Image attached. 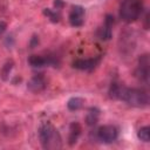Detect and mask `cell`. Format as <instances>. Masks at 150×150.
Returning a JSON list of instances; mask_svg holds the SVG:
<instances>
[{
    "label": "cell",
    "mask_w": 150,
    "mask_h": 150,
    "mask_svg": "<svg viewBox=\"0 0 150 150\" xmlns=\"http://www.w3.org/2000/svg\"><path fill=\"white\" fill-rule=\"evenodd\" d=\"M117 136H118V130L115 125L111 124L102 125L96 130V138L104 144L115 142L117 139Z\"/></svg>",
    "instance_id": "obj_4"
},
{
    "label": "cell",
    "mask_w": 150,
    "mask_h": 150,
    "mask_svg": "<svg viewBox=\"0 0 150 150\" xmlns=\"http://www.w3.org/2000/svg\"><path fill=\"white\" fill-rule=\"evenodd\" d=\"M13 67H14V62L12 60H8L2 66V68L0 69V77H1L2 81H8L9 80V76H11V73L13 70Z\"/></svg>",
    "instance_id": "obj_14"
},
{
    "label": "cell",
    "mask_w": 150,
    "mask_h": 150,
    "mask_svg": "<svg viewBox=\"0 0 150 150\" xmlns=\"http://www.w3.org/2000/svg\"><path fill=\"white\" fill-rule=\"evenodd\" d=\"M143 12L142 0H123L120 6V16L123 21L130 23L136 21Z\"/></svg>",
    "instance_id": "obj_2"
},
{
    "label": "cell",
    "mask_w": 150,
    "mask_h": 150,
    "mask_svg": "<svg viewBox=\"0 0 150 150\" xmlns=\"http://www.w3.org/2000/svg\"><path fill=\"white\" fill-rule=\"evenodd\" d=\"M6 29H7V23L5 21H1L0 20V36L4 35V33L6 32Z\"/></svg>",
    "instance_id": "obj_20"
},
{
    "label": "cell",
    "mask_w": 150,
    "mask_h": 150,
    "mask_svg": "<svg viewBox=\"0 0 150 150\" xmlns=\"http://www.w3.org/2000/svg\"><path fill=\"white\" fill-rule=\"evenodd\" d=\"M83 104H84V100L82 97L75 96V97H71V98L68 100L67 108L69 110H71V111H76V110H80L83 107Z\"/></svg>",
    "instance_id": "obj_15"
},
{
    "label": "cell",
    "mask_w": 150,
    "mask_h": 150,
    "mask_svg": "<svg viewBox=\"0 0 150 150\" xmlns=\"http://www.w3.org/2000/svg\"><path fill=\"white\" fill-rule=\"evenodd\" d=\"M104 23L112 27V25H114V16L111 14H107L105 15V19H104Z\"/></svg>",
    "instance_id": "obj_18"
},
{
    "label": "cell",
    "mask_w": 150,
    "mask_h": 150,
    "mask_svg": "<svg viewBox=\"0 0 150 150\" xmlns=\"http://www.w3.org/2000/svg\"><path fill=\"white\" fill-rule=\"evenodd\" d=\"M144 20H145L144 27H145V29H148V27H149V25H148V21H149V13H148V12L145 13V18H144Z\"/></svg>",
    "instance_id": "obj_22"
},
{
    "label": "cell",
    "mask_w": 150,
    "mask_h": 150,
    "mask_svg": "<svg viewBox=\"0 0 150 150\" xmlns=\"http://www.w3.org/2000/svg\"><path fill=\"white\" fill-rule=\"evenodd\" d=\"M38 45H39V36L33 35V38L30 39V42H29V47L30 48H35Z\"/></svg>",
    "instance_id": "obj_19"
},
{
    "label": "cell",
    "mask_w": 150,
    "mask_h": 150,
    "mask_svg": "<svg viewBox=\"0 0 150 150\" xmlns=\"http://www.w3.org/2000/svg\"><path fill=\"white\" fill-rule=\"evenodd\" d=\"M121 101H124L135 108H145L149 105V94L143 89L125 87Z\"/></svg>",
    "instance_id": "obj_3"
},
{
    "label": "cell",
    "mask_w": 150,
    "mask_h": 150,
    "mask_svg": "<svg viewBox=\"0 0 150 150\" xmlns=\"http://www.w3.org/2000/svg\"><path fill=\"white\" fill-rule=\"evenodd\" d=\"M42 13H43V15L47 16L52 22H55V23L59 22L60 19H61L60 13L56 12V11H53V9H50V8H45V9L42 11Z\"/></svg>",
    "instance_id": "obj_17"
},
{
    "label": "cell",
    "mask_w": 150,
    "mask_h": 150,
    "mask_svg": "<svg viewBox=\"0 0 150 150\" xmlns=\"http://www.w3.org/2000/svg\"><path fill=\"white\" fill-rule=\"evenodd\" d=\"M96 34H97V38H98L100 40H102V41H108V40H110V39L112 38L111 26H108V25L104 23L103 26H101V27L97 29Z\"/></svg>",
    "instance_id": "obj_13"
},
{
    "label": "cell",
    "mask_w": 150,
    "mask_h": 150,
    "mask_svg": "<svg viewBox=\"0 0 150 150\" xmlns=\"http://www.w3.org/2000/svg\"><path fill=\"white\" fill-rule=\"evenodd\" d=\"M98 116H100V110L97 108H95V107L94 108L91 107L88 110V114L86 116V123H87V125H89V127L96 125L97 122H98Z\"/></svg>",
    "instance_id": "obj_12"
},
{
    "label": "cell",
    "mask_w": 150,
    "mask_h": 150,
    "mask_svg": "<svg viewBox=\"0 0 150 150\" xmlns=\"http://www.w3.org/2000/svg\"><path fill=\"white\" fill-rule=\"evenodd\" d=\"M84 8L80 5L73 6L69 13V23L73 27H81L84 23Z\"/></svg>",
    "instance_id": "obj_7"
},
{
    "label": "cell",
    "mask_w": 150,
    "mask_h": 150,
    "mask_svg": "<svg viewBox=\"0 0 150 150\" xmlns=\"http://www.w3.org/2000/svg\"><path fill=\"white\" fill-rule=\"evenodd\" d=\"M124 86L123 84H120L117 82H112L109 87V97L112 98V100H121L122 98V95H123V91H124Z\"/></svg>",
    "instance_id": "obj_11"
},
{
    "label": "cell",
    "mask_w": 150,
    "mask_h": 150,
    "mask_svg": "<svg viewBox=\"0 0 150 150\" xmlns=\"http://www.w3.org/2000/svg\"><path fill=\"white\" fill-rule=\"evenodd\" d=\"M81 131H82V128L79 123L74 122V123L70 124V127H69V137H68V144L69 145H74L77 142V139L81 135Z\"/></svg>",
    "instance_id": "obj_10"
},
{
    "label": "cell",
    "mask_w": 150,
    "mask_h": 150,
    "mask_svg": "<svg viewBox=\"0 0 150 150\" xmlns=\"http://www.w3.org/2000/svg\"><path fill=\"white\" fill-rule=\"evenodd\" d=\"M100 62H101V56H96V57H91V59H77L73 62V67L79 70L91 71L93 69H95L98 66Z\"/></svg>",
    "instance_id": "obj_6"
},
{
    "label": "cell",
    "mask_w": 150,
    "mask_h": 150,
    "mask_svg": "<svg viewBox=\"0 0 150 150\" xmlns=\"http://www.w3.org/2000/svg\"><path fill=\"white\" fill-rule=\"evenodd\" d=\"M28 63L33 68H42L45 66H50V60H49V56L33 54L28 57Z\"/></svg>",
    "instance_id": "obj_9"
},
{
    "label": "cell",
    "mask_w": 150,
    "mask_h": 150,
    "mask_svg": "<svg viewBox=\"0 0 150 150\" xmlns=\"http://www.w3.org/2000/svg\"><path fill=\"white\" fill-rule=\"evenodd\" d=\"M64 6V2L62 0H54V7L56 9H61Z\"/></svg>",
    "instance_id": "obj_21"
},
{
    "label": "cell",
    "mask_w": 150,
    "mask_h": 150,
    "mask_svg": "<svg viewBox=\"0 0 150 150\" xmlns=\"http://www.w3.org/2000/svg\"><path fill=\"white\" fill-rule=\"evenodd\" d=\"M39 139L43 149L55 150L62 146L61 136L57 129L49 122H43L39 128Z\"/></svg>",
    "instance_id": "obj_1"
},
{
    "label": "cell",
    "mask_w": 150,
    "mask_h": 150,
    "mask_svg": "<svg viewBox=\"0 0 150 150\" xmlns=\"http://www.w3.org/2000/svg\"><path fill=\"white\" fill-rule=\"evenodd\" d=\"M149 74H150V61H149V55L143 54L138 57V66L136 69V77L148 84L149 83Z\"/></svg>",
    "instance_id": "obj_5"
},
{
    "label": "cell",
    "mask_w": 150,
    "mask_h": 150,
    "mask_svg": "<svg viewBox=\"0 0 150 150\" xmlns=\"http://www.w3.org/2000/svg\"><path fill=\"white\" fill-rule=\"evenodd\" d=\"M46 80L45 77L39 74V75H35L33 76L28 82H27V89L32 93H40L42 90H45L46 88Z\"/></svg>",
    "instance_id": "obj_8"
},
{
    "label": "cell",
    "mask_w": 150,
    "mask_h": 150,
    "mask_svg": "<svg viewBox=\"0 0 150 150\" xmlns=\"http://www.w3.org/2000/svg\"><path fill=\"white\" fill-rule=\"evenodd\" d=\"M137 137H138V139H141L144 143L150 142V127L145 125V127L139 128L137 131Z\"/></svg>",
    "instance_id": "obj_16"
}]
</instances>
